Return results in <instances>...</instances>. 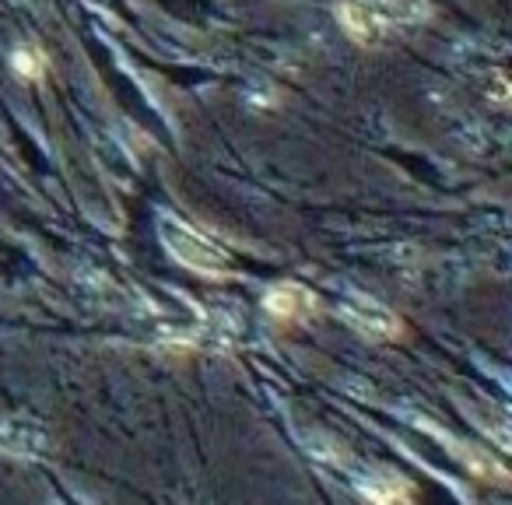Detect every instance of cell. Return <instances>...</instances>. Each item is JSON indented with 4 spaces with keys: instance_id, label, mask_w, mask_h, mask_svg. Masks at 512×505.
<instances>
[{
    "instance_id": "6",
    "label": "cell",
    "mask_w": 512,
    "mask_h": 505,
    "mask_svg": "<svg viewBox=\"0 0 512 505\" xmlns=\"http://www.w3.org/2000/svg\"><path fill=\"white\" fill-rule=\"evenodd\" d=\"M460 456L470 463V467L477 470V474H491L498 484H505V477H509V474H505V467H502V463H495L488 453H484V456H481V453H474V446H460Z\"/></svg>"
},
{
    "instance_id": "5",
    "label": "cell",
    "mask_w": 512,
    "mask_h": 505,
    "mask_svg": "<svg viewBox=\"0 0 512 505\" xmlns=\"http://www.w3.org/2000/svg\"><path fill=\"white\" fill-rule=\"evenodd\" d=\"M362 491L372 498V502H404V498H414V488L400 477H376V481H365Z\"/></svg>"
},
{
    "instance_id": "1",
    "label": "cell",
    "mask_w": 512,
    "mask_h": 505,
    "mask_svg": "<svg viewBox=\"0 0 512 505\" xmlns=\"http://www.w3.org/2000/svg\"><path fill=\"white\" fill-rule=\"evenodd\" d=\"M158 235H162L165 249H169L172 257L179 260L183 267H190V271L197 274H228V253L218 246V242H211L207 235H200L197 228H190L186 221L179 218H162V225H158Z\"/></svg>"
},
{
    "instance_id": "2",
    "label": "cell",
    "mask_w": 512,
    "mask_h": 505,
    "mask_svg": "<svg viewBox=\"0 0 512 505\" xmlns=\"http://www.w3.org/2000/svg\"><path fill=\"white\" fill-rule=\"evenodd\" d=\"M341 316L358 330V334L372 337V341H393V337H400V330H404L390 309L379 306V302H372V299H358V295L344 302Z\"/></svg>"
},
{
    "instance_id": "3",
    "label": "cell",
    "mask_w": 512,
    "mask_h": 505,
    "mask_svg": "<svg viewBox=\"0 0 512 505\" xmlns=\"http://www.w3.org/2000/svg\"><path fill=\"white\" fill-rule=\"evenodd\" d=\"M267 313H271L274 320L299 323L316 313V299H313V292L302 285H278L267 292Z\"/></svg>"
},
{
    "instance_id": "4",
    "label": "cell",
    "mask_w": 512,
    "mask_h": 505,
    "mask_svg": "<svg viewBox=\"0 0 512 505\" xmlns=\"http://www.w3.org/2000/svg\"><path fill=\"white\" fill-rule=\"evenodd\" d=\"M341 22H344V29H348L351 36L358 39V43H372V39H379V22L372 18V11L365 8V4H358V0L344 4V8H341Z\"/></svg>"
}]
</instances>
